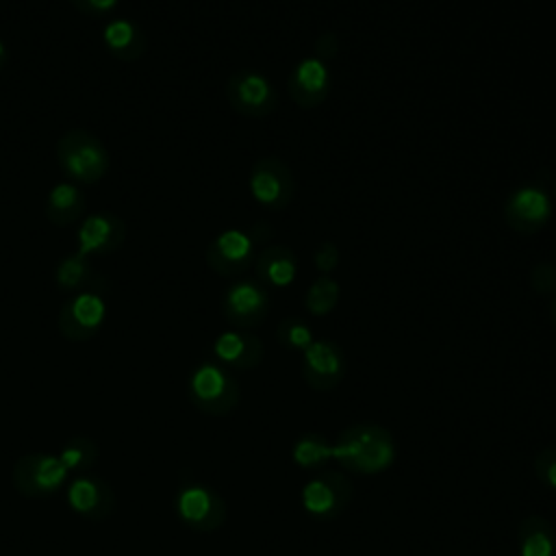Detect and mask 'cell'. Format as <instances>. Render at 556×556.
I'll use <instances>...</instances> for the list:
<instances>
[{
  "label": "cell",
  "instance_id": "19",
  "mask_svg": "<svg viewBox=\"0 0 556 556\" xmlns=\"http://www.w3.org/2000/svg\"><path fill=\"white\" fill-rule=\"evenodd\" d=\"M519 556H556V532L554 526L541 517L530 515L517 528Z\"/></svg>",
  "mask_w": 556,
  "mask_h": 556
},
{
  "label": "cell",
  "instance_id": "4",
  "mask_svg": "<svg viewBox=\"0 0 556 556\" xmlns=\"http://www.w3.org/2000/svg\"><path fill=\"white\" fill-rule=\"evenodd\" d=\"M70 478L59 456L46 452H28L20 456L11 471L15 491L24 497H46L56 493Z\"/></svg>",
  "mask_w": 556,
  "mask_h": 556
},
{
  "label": "cell",
  "instance_id": "25",
  "mask_svg": "<svg viewBox=\"0 0 556 556\" xmlns=\"http://www.w3.org/2000/svg\"><path fill=\"white\" fill-rule=\"evenodd\" d=\"M87 274H89V267L85 263V256L72 254V256H65L56 265L54 278H56V285L61 289H76L87 280Z\"/></svg>",
  "mask_w": 556,
  "mask_h": 556
},
{
  "label": "cell",
  "instance_id": "22",
  "mask_svg": "<svg viewBox=\"0 0 556 556\" xmlns=\"http://www.w3.org/2000/svg\"><path fill=\"white\" fill-rule=\"evenodd\" d=\"M258 269L274 287H287L295 278V261L285 248H269L258 258Z\"/></svg>",
  "mask_w": 556,
  "mask_h": 556
},
{
  "label": "cell",
  "instance_id": "26",
  "mask_svg": "<svg viewBox=\"0 0 556 556\" xmlns=\"http://www.w3.org/2000/svg\"><path fill=\"white\" fill-rule=\"evenodd\" d=\"M278 341L291 350H306L313 343L311 328L298 319H285L278 326Z\"/></svg>",
  "mask_w": 556,
  "mask_h": 556
},
{
  "label": "cell",
  "instance_id": "28",
  "mask_svg": "<svg viewBox=\"0 0 556 556\" xmlns=\"http://www.w3.org/2000/svg\"><path fill=\"white\" fill-rule=\"evenodd\" d=\"M78 11L89 13V15H104L109 11H113L119 0H70Z\"/></svg>",
  "mask_w": 556,
  "mask_h": 556
},
{
  "label": "cell",
  "instance_id": "16",
  "mask_svg": "<svg viewBox=\"0 0 556 556\" xmlns=\"http://www.w3.org/2000/svg\"><path fill=\"white\" fill-rule=\"evenodd\" d=\"M549 217V200L539 187H521L508 200V219L517 230H532Z\"/></svg>",
  "mask_w": 556,
  "mask_h": 556
},
{
  "label": "cell",
  "instance_id": "18",
  "mask_svg": "<svg viewBox=\"0 0 556 556\" xmlns=\"http://www.w3.org/2000/svg\"><path fill=\"white\" fill-rule=\"evenodd\" d=\"M102 39H104V46L109 48V52L122 61H135L146 52L143 30L126 17L111 20L104 26Z\"/></svg>",
  "mask_w": 556,
  "mask_h": 556
},
{
  "label": "cell",
  "instance_id": "14",
  "mask_svg": "<svg viewBox=\"0 0 556 556\" xmlns=\"http://www.w3.org/2000/svg\"><path fill=\"white\" fill-rule=\"evenodd\" d=\"M252 254V239L241 230H224L206 252L208 265L219 274L239 271Z\"/></svg>",
  "mask_w": 556,
  "mask_h": 556
},
{
  "label": "cell",
  "instance_id": "2",
  "mask_svg": "<svg viewBox=\"0 0 556 556\" xmlns=\"http://www.w3.org/2000/svg\"><path fill=\"white\" fill-rule=\"evenodd\" d=\"M56 159L70 180L93 185L111 165L104 143L87 130H67L56 143Z\"/></svg>",
  "mask_w": 556,
  "mask_h": 556
},
{
  "label": "cell",
  "instance_id": "1",
  "mask_svg": "<svg viewBox=\"0 0 556 556\" xmlns=\"http://www.w3.org/2000/svg\"><path fill=\"white\" fill-rule=\"evenodd\" d=\"M332 460L361 476L382 473L395 460V439L380 424L348 426L332 443Z\"/></svg>",
  "mask_w": 556,
  "mask_h": 556
},
{
  "label": "cell",
  "instance_id": "9",
  "mask_svg": "<svg viewBox=\"0 0 556 556\" xmlns=\"http://www.w3.org/2000/svg\"><path fill=\"white\" fill-rule=\"evenodd\" d=\"M67 504L89 521H104L115 510V493L102 478L80 473L67 484Z\"/></svg>",
  "mask_w": 556,
  "mask_h": 556
},
{
  "label": "cell",
  "instance_id": "17",
  "mask_svg": "<svg viewBox=\"0 0 556 556\" xmlns=\"http://www.w3.org/2000/svg\"><path fill=\"white\" fill-rule=\"evenodd\" d=\"M328 89V70L319 59L302 61L291 78V96L302 106H313L324 100Z\"/></svg>",
  "mask_w": 556,
  "mask_h": 556
},
{
  "label": "cell",
  "instance_id": "31",
  "mask_svg": "<svg viewBox=\"0 0 556 556\" xmlns=\"http://www.w3.org/2000/svg\"><path fill=\"white\" fill-rule=\"evenodd\" d=\"M552 319L556 321V300H554V304H552Z\"/></svg>",
  "mask_w": 556,
  "mask_h": 556
},
{
  "label": "cell",
  "instance_id": "13",
  "mask_svg": "<svg viewBox=\"0 0 556 556\" xmlns=\"http://www.w3.org/2000/svg\"><path fill=\"white\" fill-rule=\"evenodd\" d=\"M267 313V295L252 282H237L224 298V315L230 324L248 328L258 324Z\"/></svg>",
  "mask_w": 556,
  "mask_h": 556
},
{
  "label": "cell",
  "instance_id": "23",
  "mask_svg": "<svg viewBox=\"0 0 556 556\" xmlns=\"http://www.w3.org/2000/svg\"><path fill=\"white\" fill-rule=\"evenodd\" d=\"M61 463L65 465L67 471H87L89 467H93L96 458H98V445L93 443L91 437L87 434H76L72 439H67L59 452Z\"/></svg>",
  "mask_w": 556,
  "mask_h": 556
},
{
  "label": "cell",
  "instance_id": "10",
  "mask_svg": "<svg viewBox=\"0 0 556 556\" xmlns=\"http://www.w3.org/2000/svg\"><path fill=\"white\" fill-rule=\"evenodd\" d=\"M124 222L113 213H91L80 222L76 254H109L115 252L124 241Z\"/></svg>",
  "mask_w": 556,
  "mask_h": 556
},
{
  "label": "cell",
  "instance_id": "20",
  "mask_svg": "<svg viewBox=\"0 0 556 556\" xmlns=\"http://www.w3.org/2000/svg\"><path fill=\"white\" fill-rule=\"evenodd\" d=\"M83 193L74 182H56L48 191L46 200V215L56 226H67L76 222L83 213Z\"/></svg>",
  "mask_w": 556,
  "mask_h": 556
},
{
  "label": "cell",
  "instance_id": "7",
  "mask_svg": "<svg viewBox=\"0 0 556 556\" xmlns=\"http://www.w3.org/2000/svg\"><path fill=\"white\" fill-rule=\"evenodd\" d=\"M106 317V302L98 291H80L72 295L59 311V332L67 341L91 339Z\"/></svg>",
  "mask_w": 556,
  "mask_h": 556
},
{
  "label": "cell",
  "instance_id": "3",
  "mask_svg": "<svg viewBox=\"0 0 556 556\" xmlns=\"http://www.w3.org/2000/svg\"><path fill=\"white\" fill-rule=\"evenodd\" d=\"M237 380L215 363H202L189 376V400L206 415H226L239 404Z\"/></svg>",
  "mask_w": 556,
  "mask_h": 556
},
{
  "label": "cell",
  "instance_id": "24",
  "mask_svg": "<svg viewBox=\"0 0 556 556\" xmlns=\"http://www.w3.org/2000/svg\"><path fill=\"white\" fill-rule=\"evenodd\" d=\"M339 293H341L339 282L328 276H321L311 285V289L306 293V308L313 315H326L337 306Z\"/></svg>",
  "mask_w": 556,
  "mask_h": 556
},
{
  "label": "cell",
  "instance_id": "29",
  "mask_svg": "<svg viewBox=\"0 0 556 556\" xmlns=\"http://www.w3.org/2000/svg\"><path fill=\"white\" fill-rule=\"evenodd\" d=\"M339 263V250L332 243H321L315 252V265L321 271H332Z\"/></svg>",
  "mask_w": 556,
  "mask_h": 556
},
{
  "label": "cell",
  "instance_id": "15",
  "mask_svg": "<svg viewBox=\"0 0 556 556\" xmlns=\"http://www.w3.org/2000/svg\"><path fill=\"white\" fill-rule=\"evenodd\" d=\"M213 352L222 363L235 369H252L263 358V343L254 334L226 330L215 339Z\"/></svg>",
  "mask_w": 556,
  "mask_h": 556
},
{
  "label": "cell",
  "instance_id": "8",
  "mask_svg": "<svg viewBox=\"0 0 556 556\" xmlns=\"http://www.w3.org/2000/svg\"><path fill=\"white\" fill-rule=\"evenodd\" d=\"M345 376V358L337 343L332 341H313L304 350L302 378L315 391H330L341 384Z\"/></svg>",
  "mask_w": 556,
  "mask_h": 556
},
{
  "label": "cell",
  "instance_id": "21",
  "mask_svg": "<svg viewBox=\"0 0 556 556\" xmlns=\"http://www.w3.org/2000/svg\"><path fill=\"white\" fill-rule=\"evenodd\" d=\"M291 458L298 467L308 471H321L332 460V443L319 432H304L291 447Z\"/></svg>",
  "mask_w": 556,
  "mask_h": 556
},
{
  "label": "cell",
  "instance_id": "30",
  "mask_svg": "<svg viewBox=\"0 0 556 556\" xmlns=\"http://www.w3.org/2000/svg\"><path fill=\"white\" fill-rule=\"evenodd\" d=\"M7 63V48H4V41L0 39V67Z\"/></svg>",
  "mask_w": 556,
  "mask_h": 556
},
{
  "label": "cell",
  "instance_id": "6",
  "mask_svg": "<svg viewBox=\"0 0 556 556\" xmlns=\"http://www.w3.org/2000/svg\"><path fill=\"white\" fill-rule=\"evenodd\" d=\"M178 519L195 532H213L224 526L228 508L224 497L206 484H185L174 497Z\"/></svg>",
  "mask_w": 556,
  "mask_h": 556
},
{
  "label": "cell",
  "instance_id": "12",
  "mask_svg": "<svg viewBox=\"0 0 556 556\" xmlns=\"http://www.w3.org/2000/svg\"><path fill=\"white\" fill-rule=\"evenodd\" d=\"M228 100L230 104L243 113V115H263L269 113L271 109V100H274V91L271 85L267 83L265 76L256 74V72H241L235 74L228 80L226 87Z\"/></svg>",
  "mask_w": 556,
  "mask_h": 556
},
{
  "label": "cell",
  "instance_id": "11",
  "mask_svg": "<svg viewBox=\"0 0 556 556\" xmlns=\"http://www.w3.org/2000/svg\"><path fill=\"white\" fill-rule=\"evenodd\" d=\"M291 174L276 159H263L254 165L250 176V191L258 204L282 206L291 198Z\"/></svg>",
  "mask_w": 556,
  "mask_h": 556
},
{
  "label": "cell",
  "instance_id": "5",
  "mask_svg": "<svg viewBox=\"0 0 556 556\" xmlns=\"http://www.w3.org/2000/svg\"><path fill=\"white\" fill-rule=\"evenodd\" d=\"M352 495L354 486L345 473L334 469H321L302 486L300 500L302 508L311 517L328 521L339 517L348 508Z\"/></svg>",
  "mask_w": 556,
  "mask_h": 556
},
{
  "label": "cell",
  "instance_id": "27",
  "mask_svg": "<svg viewBox=\"0 0 556 556\" xmlns=\"http://www.w3.org/2000/svg\"><path fill=\"white\" fill-rule=\"evenodd\" d=\"M534 473L545 486L556 489V447H545L534 456Z\"/></svg>",
  "mask_w": 556,
  "mask_h": 556
}]
</instances>
